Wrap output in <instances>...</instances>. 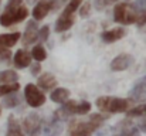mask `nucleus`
<instances>
[{
	"label": "nucleus",
	"instance_id": "1",
	"mask_svg": "<svg viewBox=\"0 0 146 136\" xmlns=\"http://www.w3.org/2000/svg\"><path fill=\"white\" fill-rule=\"evenodd\" d=\"M108 116L102 113H92L87 122H77L72 125L70 136H92V133L98 131Z\"/></svg>",
	"mask_w": 146,
	"mask_h": 136
},
{
	"label": "nucleus",
	"instance_id": "2",
	"mask_svg": "<svg viewBox=\"0 0 146 136\" xmlns=\"http://www.w3.org/2000/svg\"><path fill=\"white\" fill-rule=\"evenodd\" d=\"M97 106L106 113H121L126 112L131 106V101L125 98H116V96H99L95 101Z\"/></svg>",
	"mask_w": 146,
	"mask_h": 136
},
{
	"label": "nucleus",
	"instance_id": "3",
	"mask_svg": "<svg viewBox=\"0 0 146 136\" xmlns=\"http://www.w3.org/2000/svg\"><path fill=\"white\" fill-rule=\"evenodd\" d=\"M138 9L133 6V3L121 1L116 3L113 7V21L121 26H129L136 21Z\"/></svg>",
	"mask_w": 146,
	"mask_h": 136
},
{
	"label": "nucleus",
	"instance_id": "4",
	"mask_svg": "<svg viewBox=\"0 0 146 136\" xmlns=\"http://www.w3.org/2000/svg\"><path fill=\"white\" fill-rule=\"evenodd\" d=\"M29 16V10L24 4L16 7V9H4V11L0 14V24L3 27H10L13 24L21 23Z\"/></svg>",
	"mask_w": 146,
	"mask_h": 136
},
{
	"label": "nucleus",
	"instance_id": "5",
	"mask_svg": "<svg viewBox=\"0 0 146 136\" xmlns=\"http://www.w3.org/2000/svg\"><path fill=\"white\" fill-rule=\"evenodd\" d=\"M43 129V119L37 112L29 113L23 121V132L27 136H40Z\"/></svg>",
	"mask_w": 146,
	"mask_h": 136
},
{
	"label": "nucleus",
	"instance_id": "6",
	"mask_svg": "<svg viewBox=\"0 0 146 136\" xmlns=\"http://www.w3.org/2000/svg\"><path fill=\"white\" fill-rule=\"evenodd\" d=\"M24 98L31 108H40L46 103V95L34 84H27L24 87Z\"/></svg>",
	"mask_w": 146,
	"mask_h": 136
},
{
	"label": "nucleus",
	"instance_id": "7",
	"mask_svg": "<svg viewBox=\"0 0 146 136\" xmlns=\"http://www.w3.org/2000/svg\"><path fill=\"white\" fill-rule=\"evenodd\" d=\"M62 108L70 115H87L91 111V103L88 101H67L64 102Z\"/></svg>",
	"mask_w": 146,
	"mask_h": 136
},
{
	"label": "nucleus",
	"instance_id": "8",
	"mask_svg": "<svg viewBox=\"0 0 146 136\" xmlns=\"http://www.w3.org/2000/svg\"><path fill=\"white\" fill-rule=\"evenodd\" d=\"M133 64V57L131 54H126V52H122L119 55H116L112 61H111V71L113 72H119V71H125L128 70L131 65Z\"/></svg>",
	"mask_w": 146,
	"mask_h": 136
},
{
	"label": "nucleus",
	"instance_id": "9",
	"mask_svg": "<svg viewBox=\"0 0 146 136\" xmlns=\"http://www.w3.org/2000/svg\"><path fill=\"white\" fill-rule=\"evenodd\" d=\"M20 38H21L23 45H30L38 40V26H37L36 20H30L27 23L26 30L23 33V37H20Z\"/></svg>",
	"mask_w": 146,
	"mask_h": 136
},
{
	"label": "nucleus",
	"instance_id": "10",
	"mask_svg": "<svg viewBox=\"0 0 146 136\" xmlns=\"http://www.w3.org/2000/svg\"><path fill=\"white\" fill-rule=\"evenodd\" d=\"M64 131V121L57 118L55 115H52V118L46 123L44 129H43V135L44 136H60Z\"/></svg>",
	"mask_w": 146,
	"mask_h": 136
},
{
	"label": "nucleus",
	"instance_id": "11",
	"mask_svg": "<svg viewBox=\"0 0 146 136\" xmlns=\"http://www.w3.org/2000/svg\"><path fill=\"white\" fill-rule=\"evenodd\" d=\"M125 36H126V30H125L123 27H115V29L102 31V33H101V40H102L104 43L112 44V43H116V41L122 40Z\"/></svg>",
	"mask_w": 146,
	"mask_h": 136
},
{
	"label": "nucleus",
	"instance_id": "12",
	"mask_svg": "<svg viewBox=\"0 0 146 136\" xmlns=\"http://www.w3.org/2000/svg\"><path fill=\"white\" fill-rule=\"evenodd\" d=\"M129 96H131V99H133L136 102L146 101V77L135 82V85L129 91Z\"/></svg>",
	"mask_w": 146,
	"mask_h": 136
},
{
	"label": "nucleus",
	"instance_id": "13",
	"mask_svg": "<svg viewBox=\"0 0 146 136\" xmlns=\"http://www.w3.org/2000/svg\"><path fill=\"white\" fill-rule=\"evenodd\" d=\"M13 64L16 68H27L31 65V55L26 50H17L13 57Z\"/></svg>",
	"mask_w": 146,
	"mask_h": 136
},
{
	"label": "nucleus",
	"instance_id": "14",
	"mask_svg": "<svg viewBox=\"0 0 146 136\" xmlns=\"http://www.w3.org/2000/svg\"><path fill=\"white\" fill-rule=\"evenodd\" d=\"M50 11H51V7H50L48 0H38L37 4L34 6L31 14H33V19L36 21H40V20H43V19L47 17V14H48Z\"/></svg>",
	"mask_w": 146,
	"mask_h": 136
},
{
	"label": "nucleus",
	"instance_id": "15",
	"mask_svg": "<svg viewBox=\"0 0 146 136\" xmlns=\"http://www.w3.org/2000/svg\"><path fill=\"white\" fill-rule=\"evenodd\" d=\"M75 23V16H65V14H61L57 21H55V26H54V30L55 33H64V31H68Z\"/></svg>",
	"mask_w": 146,
	"mask_h": 136
},
{
	"label": "nucleus",
	"instance_id": "16",
	"mask_svg": "<svg viewBox=\"0 0 146 136\" xmlns=\"http://www.w3.org/2000/svg\"><path fill=\"white\" fill-rule=\"evenodd\" d=\"M38 87L44 91H51L52 88L57 87V78L51 74V72H43L40 77H38Z\"/></svg>",
	"mask_w": 146,
	"mask_h": 136
},
{
	"label": "nucleus",
	"instance_id": "17",
	"mask_svg": "<svg viewBox=\"0 0 146 136\" xmlns=\"http://www.w3.org/2000/svg\"><path fill=\"white\" fill-rule=\"evenodd\" d=\"M118 126H121V128H116V126H115V129H119V132L113 133L112 136H141L139 129L135 128L133 125H129V121L121 122Z\"/></svg>",
	"mask_w": 146,
	"mask_h": 136
},
{
	"label": "nucleus",
	"instance_id": "18",
	"mask_svg": "<svg viewBox=\"0 0 146 136\" xmlns=\"http://www.w3.org/2000/svg\"><path fill=\"white\" fill-rule=\"evenodd\" d=\"M6 136H24V132L19 123V121L14 118V115H10L7 119V132Z\"/></svg>",
	"mask_w": 146,
	"mask_h": 136
},
{
	"label": "nucleus",
	"instance_id": "19",
	"mask_svg": "<svg viewBox=\"0 0 146 136\" xmlns=\"http://www.w3.org/2000/svg\"><path fill=\"white\" fill-rule=\"evenodd\" d=\"M21 34L19 31H14V33H4V34H0V45L4 47V48H10V47H14L17 44V41L20 40Z\"/></svg>",
	"mask_w": 146,
	"mask_h": 136
},
{
	"label": "nucleus",
	"instance_id": "20",
	"mask_svg": "<svg viewBox=\"0 0 146 136\" xmlns=\"http://www.w3.org/2000/svg\"><path fill=\"white\" fill-rule=\"evenodd\" d=\"M70 95H71V92L67 88H55V90H52L50 98L55 103H64L70 99Z\"/></svg>",
	"mask_w": 146,
	"mask_h": 136
},
{
	"label": "nucleus",
	"instance_id": "21",
	"mask_svg": "<svg viewBox=\"0 0 146 136\" xmlns=\"http://www.w3.org/2000/svg\"><path fill=\"white\" fill-rule=\"evenodd\" d=\"M30 55H31V58L36 60L37 62H43V61L47 58V51H46V48H44L43 44H37L31 48V54H30Z\"/></svg>",
	"mask_w": 146,
	"mask_h": 136
},
{
	"label": "nucleus",
	"instance_id": "22",
	"mask_svg": "<svg viewBox=\"0 0 146 136\" xmlns=\"http://www.w3.org/2000/svg\"><path fill=\"white\" fill-rule=\"evenodd\" d=\"M20 103H21V98H20V95H19L17 92L9 94V95H6L4 99H3V105H4L6 108H9V109L16 108V106H19Z\"/></svg>",
	"mask_w": 146,
	"mask_h": 136
},
{
	"label": "nucleus",
	"instance_id": "23",
	"mask_svg": "<svg viewBox=\"0 0 146 136\" xmlns=\"http://www.w3.org/2000/svg\"><path fill=\"white\" fill-rule=\"evenodd\" d=\"M19 81V74L13 70H6L0 71V84H10V82H17Z\"/></svg>",
	"mask_w": 146,
	"mask_h": 136
},
{
	"label": "nucleus",
	"instance_id": "24",
	"mask_svg": "<svg viewBox=\"0 0 146 136\" xmlns=\"http://www.w3.org/2000/svg\"><path fill=\"white\" fill-rule=\"evenodd\" d=\"M82 1H84V0H70V1L67 3V6L64 7V11H62L61 14H65V16H74L75 11L80 9V6H81Z\"/></svg>",
	"mask_w": 146,
	"mask_h": 136
},
{
	"label": "nucleus",
	"instance_id": "25",
	"mask_svg": "<svg viewBox=\"0 0 146 136\" xmlns=\"http://www.w3.org/2000/svg\"><path fill=\"white\" fill-rule=\"evenodd\" d=\"M20 84L19 82H10V84H0V96H6L13 92H19Z\"/></svg>",
	"mask_w": 146,
	"mask_h": 136
},
{
	"label": "nucleus",
	"instance_id": "26",
	"mask_svg": "<svg viewBox=\"0 0 146 136\" xmlns=\"http://www.w3.org/2000/svg\"><path fill=\"white\" fill-rule=\"evenodd\" d=\"M128 118H143L146 116V103H142V105H136L135 108L129 109L126 112Z\"/></svg>",
	"mask_w": 146,
	"mask_h": 136
},
{
	"label": "nucleus",
	"instance_id": "27",
	"mask_svg": "<svg viewBox=\"0 0 146 136\" xmlns=\"http://www.w3.org/2000/svg\"><path fill=\"white\" fill-rule=\"evenodd\" d=\"M78 10H80V16H81L82 19L88 17V16H90V13H91V3H90V1H85V3L82 1Z\"/></svg>",
	"mask_w": 146,
	"mask_h": 136
},
{
	"label": "nucleus",
	"instance_id": "28",
	"mask_svg": "<svg viewBox=\"0 0 146 136\" xmlns=\"http://www.w3.org/2000/svg\"><path fill=\"white\" fill-rule=\"evenodd\" d=\"M135 24L138 27H143L146 24V9H142L141 11H138V16H136V21Z\"/></svg>",
	"mask_w": 146,
	"mask_h": 136
},
{
	"label": "nucleus",
	"instance_id": "29",
	"mask_svg": "<svg viewBox=\"0 0 146 136\" xmlns=\"http://www.w3.org/2000/svg\"><path fill=\"white\" fill-rule=\"evenodd\" d=\"M116 1L118 0H95V9L97 10H104L105 7H108V6L116 3Z\"/></svg>",
	"mask_w": 146,
	"mask_h": 136
},
{
	"label": "nucleus",
	"instance_id": "30",
	"mask_svg": "<svg viewBox=\"0 0 146 136\" xmlns=\"http://www.w3.org/2000/svg\"><path fill=\"white\" fill-rule=\"evenodd\" d=\"M11 58V51L10 48H4L0 45V62H4V61H9Z\"/></svg>",
	"mask_w": 146,
	"mask_h": 136
},
{
	"label": "nucleus",
	"instance_id": "31",
	"mask_svg": "<svg viewBox=\"0 0 146 136\" xmlns=\"http://www.w3.org/2000/svg\"><path fill=\"white\" fill-rule=\"evenodd\" d=\"M50 36V27L48 26H43L41 29H38V40L41 41H47Z\"/></svg>",
	"mask_w": 146,
	"mask_h": 136
},
{
	"label": "nucleus",
	"instance_id": "32",
	"mask_svg": "<svg viewBox=\"0 0 146 136\" xmlns=\"http://www.w3.org/2000/svg\"><path fill=\"white\" fill-rule=\"evenodd\" d=\"M30 68H31V74L33 75H38L41 72V62H36V64L30 65Z\"/></svg>",
	"mask_w": 146,
	"mask_h": 136
},
{
	"label": "nucleus",
	"instance_id": "33",
	"mask_svg": "<svg viewBox=\"0 0 146 136\" xmlns=\"http://www.w3.org/2000/svg\"><path fill=\"white\" fill-rule=\"evenodd\" d=\"M138 129H139V132L146 133V116H143V119L138 123Z\"/></svg>",
	"mask_w": 146,
	"mask_h": 136
},
{
	"label": "nucleus",
	"instance_id": "34",
	"mask_svg": "<svg viewBox=\"0 0 146 136\" xmlns=\"http://www.w3.org/2000/svg\"><path fill=\"white\" fill-rule=\"evenodd\" d=\"M133 6L136 9H145L146 7V0H138L136 3H133Z\"/></svg>",
	"mask_w": 146,
	"mask_h": 136
},
{
	"label": "nucleus",
	"instance_id": "35",
	"mask_svg": "<svg viewBox=\"0 0 146 136\" xmlns=\"http://www.w3.org/2000/svg\"><path fill=\"white\" fill-rule=\"evenodd\" d=\"M97 136H105V132H104V131H102V132H99V133H98Z\"/></svg>",
	"mask_w": 146,
	"mask_h": 136
},
{
	"label": "nucleus",
	"instance_id": "36",
	"mask_svg": "<svg viewBox=\"0 0 146 136\" xmlns=\"http://www.w3.org/2000/svg\"><path fill=\"white\" fill-rule=\"evenodd\" d=\"M29 3H33V1H37V0H27Z\"/></svg>",
	"mask_w": 146,
	"mask_h": 136
},
{
	"label": "nucleus",
	"instance_id": "37",
	"mask_svg": "<svg viewBox=\"0 0 146 136\" xmlns=\"http://www.w3.org/2000/svg\"><path fill=\"white\" fill-rule=\"evenodd\" d=\"M0 113H1V108H0Z\"/></svg>",
	"mask_w": 146,
	"mask_h": 136
},
{
	"label": "nucleus",
	"instance_id": "38",
	"mask_svg": "<svg viewBox=\"0 0 146 136\" xmlns=\"http://www.w3.org/2000/svg\"><path fill=\"white\" fill-rule=\"evenodd\" d=\"M0 1H1V0H0Z\"/></svg>",
	"mask_w": 146,
	"mask_h": 136
}]
</instances>
